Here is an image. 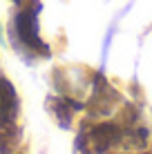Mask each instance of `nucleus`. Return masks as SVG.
<instances>
[{
  "label": "nucleus",
  "mask_w": 152,
  "mask_h": 154,
  "mask_svg": "<svg viewBox=\"0 0 152 154\" xmlns=\"http://www.w3.org/2000/svg\"><path fill=\"white\" fill-rule=\"evenodd\" d=\"M38 5L34 7H27L23 9L18 16H16V31H18V38L25 42L27 47L36 51H43V54H49V47L40 40L38 36Z\"/></svg>",
  "instance_id": "1"
},
{
  "label": "nucleus",
  "mask_w": 152,
  "mask_h": 154,
  "mask_svg": "<svg viewBox=\"0 0 152 154\" xmlns=\"http://www.w3.org/2000/svg\"><path fill=\"white\" fill-rule=\"evenodd\" d=\"M123 139V132H121V127L119 125H114V123H103V125H96L94 130L87 134V145L92 147L94 152H107L112 145H116V143H121Z\"/></svg>",
  "instance_id": "2"
},
{
  "label": "nucleus",
  "mask_w": 152,
  "mask_h": 154,
  "mask_svg": "<svg viewBox=\"0 0 152 154\" xmlns=\"http://www.w3.org/2000/svg\"><path fill=\"white\" fill-rule=\"evenodd\" d=\"M16 114H18V96H16V89L7 78L0 76V125L16 123Z\"/></svg>",
  "instance_id": "3"
},
{
  "label": "nucleus",
  "mask_w": 152,
  "mask_h": 154,
  "mask_svg": "<svg viewBox=\"0 0 152 154\" xmlns=\"http://www.w3.org/2000/svg\"><path fill=\"white\" fill-rule=\"evenodd\" d=\"M14 2H20V0H14Z\"/></svg>",
  "instance_id": "4"
}]
</instances>
